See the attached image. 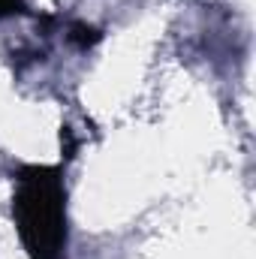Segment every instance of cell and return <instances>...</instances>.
Listing matches in <instances>:
<instances>
[{"label":"cell","instance_id":"cell-1","mask_svg":"<svg viewBox=\"0 0 256 259\" xmlns=\"http://www.w3.org/2000/svg\"><path fill=\"white\" fill-rule=\"evenodd\" d=\"M15 229L30 259H58L66 241V196L55 166H21L12 199Z\"/></svg>","mask_w":256,"mask_h":259},{"label":"cell","instance_id":"cell-2","mask_svg":"<svg viewBox=\"0 0 256 259\" xmlns=\"http://www.w3.org/2000/svg\"><path fill=\"white\" fill-rule=\"evenodd\" d=\"M66 39H69L75 49H94V46L100 42V30H97L94 24L72 21V24H69V33H66Z\"/></svg>","mask_w":256,"mask_h":259},{"label":"cell","instance_id":"cell-3","mask_svg":"<svg viewBox=\"0 0 256 259\" xmlns=\"http://www.w3.org/2000/svg\"><path fill=\"white\" fill-rule=\"evenodd\" d=\"M15 12H24V0H0V18H9Z\"/></svg>","mask_w":256,"mask_h":259},{"label":"cell","instance_id":"cell-4","mask_svg":"<svg viewBox=\"0 0 256 259\" xmlns=\"http://www.w3.org/2000/svg\"><path fill=\"white\" fill-rule=\"evenodd\" d=\"M61 145H64V151H66V157H72V151H75V139H72V130H66L61 133Z\"/></svg>","mask_w":256,"mask_h":259}]
</instances>
